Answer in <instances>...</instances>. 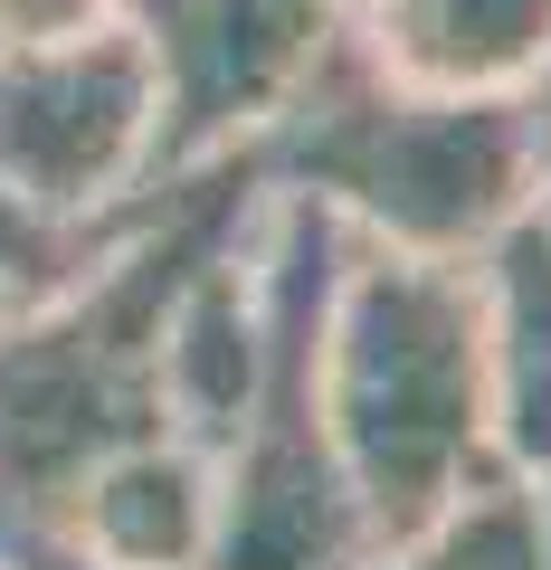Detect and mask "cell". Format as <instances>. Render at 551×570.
Wrapping results in <instances>:
<instances>
[{
    "mask_svg": "<svg viewBox=\"0 0 551 570\" xmlns=\"http://www.w3.org/2000/svg\"><path fill=\"white\" fill-rule=\"evenodd\" d=\"M266 181L238 142L115 200L105 247L67 285L0 314V532H58L67 494L115 448L171 428L163 333L190 266L257 219Z\"/></svg>",
    "mask_w": 551,
    "mask_h": 570,
    "instance_id": "obj_1",
    "label": "cell"
},
{
    "mask_svg": "<svg viewBox=\"0 0 551 570\" xmlns=\"http://www.w3.org/2000/svg\"><path fill=\"white\" fill-rule=\"evenodd\" d=\"M238 163L266 190H314L352 228L419 257H475L542 190L523 86H409L343 29V10L295 67V86L238 134Z\"/></svg>",
    "mask_w": 551,
    "mask_h": 570,
    "instance_id": "obj_2",
    "label": "cell"
},
{
    "mask_svg": "<svg viewBox=\"0 0 551 570\" xmlns=\"http://www.w3.org/2000/svg\"><path fill=\"white\" fill-rule=\"evenodd\" d=\"M324 428L343 456L362 551L409 542L494 466V362L485 266L419 257L343 219V266L324 305Z\"/></svg>",
    "mask_w": 551,
    "mask_h": 570,
    "instance_id": "obj_3",
    "label": "cell"
},
{
    "mask_svg": "<svg viewBox=\"0 0 551 570\" xmlns=\"http://www.w3.org/2000/svg\"><path fill=\"white\" fill-rule=\"evenodd\" d=\"M343 266V209L314 190H266L257 219V390L219 448V523L200 570H343L362 561L343 456L324 428V305Z\"/></svg>",
    "mask_w": 551,
    "mask_h": 570,
    "instance_id": "obj_4",
    "label": "cell"
},
{
    "mask_svg": "<svg viewBox=\"0 0 551 570\" xmlns=\"http://www.w3.org/2000/svg\"><path fill=\"white\" fill-rule=\"evenodd\" d=\"M152 153V58L124 20L77 39L0 48V190L29 219L86 228L144 190Z\"/></svg>",
    "mask_w": 551,
    "mask_h": 570,
    "instance_id": "obj_5",
    "label": "cell"
},
{
    "mask_svg": "<svg viewBox=\"0 0 551 570\" xmlns=\"http://www.w3.org/2000/svg\"><path fill=\"white\" fill-rule=\"evenodd\" d=\"M343 0H115L152 58V153L144 181L209 163L295 86Z\"/></svg>",
    "mask_w": 551,
    "mask_h": 570,
    "instance_id": "obj_6",
    "label": "cell"
},
{
    "mask_svg": "<svg viewBox=\"0 0 551 570\" xmlns=\"http://www.w3.org/2000/svg\"><path fill=\"white\" fill-rule=\"evenodd\" d=\"M219 523V456L181 428L115 448L58 513V542L96 570H200Z\"/></svg>",
    "mask_w": 551,
    "mask_h": 570,
    "instance_id": "obj_7",
    "label": "cell"
},
{
    "mask_svg": "<svg viewBox=\"0 0 551 570\" xmlns=\"http://www.w3.org/2000/svg\"><path fill=\"white\" fill-rule=\"evenodd\" d=\"M343 29L409 86H523L551 58V0H343Z\"/></svg>",
    "mask_w": 551,
    "mask_h": 570,
    "instance_id": "obj_8",
    "label": "cell"
},
{
    "mask_svg": "<svg viewBox=\"0 0 551 570\" xmlns=\"http://www.w3.org/2000/svg\"><path fill=\"white\" fill-rule=\"evenodd\" d=\"M485 266V362H494V448L513 466L551 456V228L532 200L475 247Z\"/></svg>",
    "mask_w": 551,
    "mask_h": 570,
    "instance_id": "obj_9",
    "label": "cell"
},
{
    "mask_svg": "<svg viewBox=\"0 0 551 570\" xmlns=\"http://www.w3.org/2000/svg\"><path fill=\"white\" fill-rule=\"evenodd\" d=\"M343 570H542V513H532V475L513 456H494L447 513L409 532V542H381Z\"/></svg>",
    "mask_w": 551,
    "mask_h": 570,
    "instance_id": "obj_10",
    "label": "cell"
},
{
    "mask_svg": "<svg viewBox=\"0 0 551 570\" xmlns=\"http://www.w3.org/2000/svg\"><path fill=\"white\" fill-rule=\"evenodd\" d=\"M105 228H115V209H105V219H86V228H58V219H29V209L0 190V295H10V305H29V295L67 285V276L105 247Z\"/></svg>",
    "mask_w": 551,
    "mask_h": 570,
    "instance_id": "obj_11",
    "label": "cell"
},
{
    "mask_svg": "<svg viewBox=\"0 0 551 570\" xmlns=\"http://www.w3.org/2000/svg\"><path fill=\"white\" fill-rule=\"evenodd\" d=\"M115 20V0H0V48H39V39H77V29Z\"/></svg>",
    "mask_w": 551,
    "mask_h": 570,
    "instance_id": "obj_12",
    "label": "cell"
},
{
    "mask_svg": "<svg viewBox=\"0 0 551 570\" xmlns=\"http://www.w3.org/2000/svg\"><path fill=\"white\" fill-rule=\"evenodd\" d=\"M523 96H532V142H542V171H551V58L523 77Z\"/></svg>",
    "mask_w": 551,
    "mask_h": 570,
    "instance_id": "obj_13",
    "label": "cell"
},
{
    "mask_svg": "<svg viewBox=\"0 0 551 570\" xmlns=\"http://www.w3.org/2000/svg\"><path fill=\"white\" fill-rule=\"evenodd\" d=\"M532 219H542V228H551V171H542V190H532Z\"/></svg>",
    "mask_w": 551,
    "mask_h": 570,
    "instance_id": "obj_14",
    "label": "cell"
},
{
    "mask_svg": "<svg viewBox=\"0 0 551 570\" xmlns=\"http://www.w3.org/2000/svg\"><path fill=\"white\" fill-rule=\"evenodd\" d=\"M0 314H10V295H0Z\"/></svg>",
    "mask_w": 551,
    "mask_h": 570,
    "instance_id": "obj_15",
    "label": "cell"
},
{
    "mask_svg": "<svg viewBox=\"0 0 551 570\" xmlns=\"http://www.w3.org/2000/svg\"><path fill=\"white\" fill-rule=\"evenodd\" d=\"M0 570H10V561H0Z\"/></svg>",
    "mask_w": 551,
    "mask_h": 570,
    "instance_id": "obj_16",
    "label": "cell"
}]
</instances>
